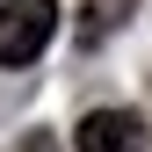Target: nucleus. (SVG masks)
Here are the masks:
<instances>
[{"mask_svg": "<svg viewBox=\"0 0 152 152\" xmlns=\"http://www.w3.org/2000/svg\"><path fill=\"white\" fill-rule=\"evenodd\" d=\"M51 36H58V0H7L0 7V65L44 58Z\"/></svg>", "mask_w": 152, "mask_h": 152, "instance_id": "nucleus-1", "label": "nucleus"}, {"mask_svg": "<svg viewBox=\"0 0 152 152\" xmlns=\"http://www.w3.org/2000/svg\"><path fill=\"white\" fill-rule=\"evenodd\" d=\"M72 145H80V152H145L152 130H145L138 109H87L80 130H72Z\"/></svg>", "mask_w": 152, "mask_h": 152, "instance_id": "nucleus-2", "label": "nucleus"}]
</instances>
